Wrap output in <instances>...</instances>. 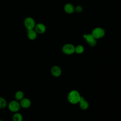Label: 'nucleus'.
Returning <instances> with one entry per match:
<instances>
[{"mask_svg":"<svg viewBox=\"0 0 121 121\" xmlns=\"http://www.w3.org/2000/svg\"><path fill=\"white\" fill-rule=\"evenodd\" d=\"M81 96L80 93L78 90L73 89L69 93L67 96V99L70 104H78Z\"/></svg>","mask_w":121,"mask_h":121,"instance_id":"obj_1","label":"nucleus"},{"mask_svg":"<svg viewBox=\"0 0 121 121\" xmlns=\"http://www.w3.org/2000/svg\"><path fill=\"white\" fill-rule=\"evenodd\" d=\"M91 34L96 40H97L102 38L104 36L105 32L102 27H96L93 29Z\"/></svg>","mask_w":121,"mask_h":121,"instance_id":"obj_2","label":"nucleus"},{"mask_svg":"<svg viewBox=\"0 0 121 121\" xmlns=\"http://www.w3.org/2000/svg\"><path fill=\"white\" fill-rule=\"evenodd\" d=\"M9 110L12 112H16L19 111L21 107L19 101L16 100H11L7 104Z\"/></svg>","mask_w":121,"mask_h":121,"instance_id":"obj_3","label":"nucleus"},{"mask_svg":"<svg viewBox=\"0 0 121 121\" xmlns=\"http://www.w3.org/2000/svg\"><path fill=\"white\" fill-rule=\"evenodd\" d=\"M24 25L27 30L34 29L36 25L35 19L31 17H26L24 21Z\"/></svg>","mask_w":121,"mask_h":121,"instance_id":"obj_4","label":"nucleus"},{"mask_svg":"<svg viewBox=\"0 0 121 121\" xmlns=\"http://www.w3.org/2000/svg\"><path fill=\"white\" fill-rule=\"evenodd\" d=\"M75 46L71 43H66L62 47V51L66 55H72L75 53Z\"/></svg>","mask_w":121,"mask_h":121,"instance_id":"obj_5","label":"nucleus"},{"mask_svg":"<svg viewBox=\"0 0 121 121\" xmlns=\"http://www.w3.org/2000/svg\"><path fill=\"white\" fill-rule=\"evenodd\" d=\"M83 37L85 40L86 42L91 47H95L97 44V40H96L91 35V34H84Z\"/></svg>","mask_w":121,"mask_h":121,"instance_id":"obj_6","label":"nucleus"},{"mask_svg":"<svg viewBox=\"0 0 121 121\" xmlns=\"http://www.w3.org/2000/svg\"><path fill=\"white\" fill-rule=\"evenodd\" d=\"M34 30L37 33V34H44L46 30V27L45 25L42 23H39L36 24Z\"/></svg>","mask_w":121,"mask_h":121,"instance_id":"obj_7","label":"nucleus"},{"mask_svg":"<svg viewBox=\"0 0 121 121\" xmlns=\"http://www.w3.org/2000/svg\"><path fill=\"white\" fill-rule=\"evenodd\" d=\"M51 73L53 77L57 78L61 75L62 70L59 66L57 65H54L52 67L51 69Z\"/></svg>","mask_w":121,"mask_h":121,"instance_id":"obj_8","label":"nucleus"},{"mask_svg":"<svg viewBox=\"0 0 121 121\" xmlns=\"http://www.w3.org/2000/svg\"><path fill=\"white\" fill-rule=\"evenodd\" d=\"M20 107L24 109H27L31 105V101L28 98L24 97L19 101Z\"/></svg>","mask_w":121,"mask_h":121,"instance_id":"obj_9","label":"nucleus"},{"mask_svg":"<svg viewBox=\"0 0 121 121\" xmlns=\"http://www.w3.org/2000/svg\"><path fill=\"white\" fill-rule=\"evenodd\" d=\"M65 12L68 14H73L75 12V7L70 3H67L65 4L63 8Z\"/></svg>","mask_w":121,"mask_h":121,"instance_id":"obj_10","label":"nucleus"},{"mask_svg":"<svg viewBox=\"0 0 121 121\" xmlns=\"http://www.w3.org/2000/svg\"><path fill=\"white\" fill-rule=\"evenodd\" d=\"M78 104L80 108L83 110L87 109L89 107V104L88 102L83 96H81Z\"/></svg>","mask_w":121,"mask_h":121,"instance_id":"obj_11","label":"nucleus"},{"mask_svg":"<svg viewBox=\"0 0 121 121\" xmlns=\"http://www.w3.org/2000/svg\"><path fill=\"white\" fill-rule=\"evenodd\" d=\"M27 36L30 40H35L37 36V34L34 29L27 30Z\"/></svg>","mask_w":121,"mask_h":121,"instance_id":"obj_12","label":"nucleus"},{"mask_svg":"<svg viewBox=\"0 0 121 121\" xmlns=\"http://www.w3.org/2000/svg\"><path fill=\"white\" fill-rule=\"evenodd\" d=\"M12 119L13 121H23V117L21 113L17 112L14 113L12 116Z\"/></svg>","mask_w":121,"mask_h":121,"instance_id":"obj_13","label":"nucleus"},{"mask_svg":"<svg viewBox=\"0 0 121 121\" xmlns=\"http://www.w3.org/2000/svg\"><path fill=\"white\" fill-rule=\"evenodd\" d=\"M24 97V93L23 91L19 90L17 91L15 94V100L19 101Z\"/></svg>","mask_w":121,"mask_h":121,"instance_id":"obj_14","label":"nucleus"},{"mask_svg":"<svg viewBox=\"0 0 121 121\" xmlns=\"http://www.w3.org/2000/svg\"><path fill=\"white\" fill-rule=\"evenodd\" d=\"M84 50H85L84 47L81 44H78L76 46H75V53L80 54L83 53V52H84Z\"/></svg>","mask_w":121,"mask_h":121,"instance_id":"obj_15","label":"nucleus"},{"mask_svg":"<svg viewBox=\"0 0 121 121\" xmlns=\"http://www.w3.org/2000/svg\"><path fill=\"white\" fill-rule=\"evenodd\" d=\"M7 102L3 97L0 96V109H3L7 106Z\"/></svg>","mask_w":121,"mask_h":121,"instance_id":"obj_16","label":"nucleus"},{"mask_svg":"<svg viewBox=\"0 0 121 121\" xmlns=\"http://www.w3.org/2000/svg\"><path fill=\"white\" fill-rule=\"evenodd\" d=\"M83 10V8L80 5H78L75 7V11L77 13H81Z\"/></svg>","mask_w":121,"mask_h":121,"instance_id":"obj_17","label":"nucleus"},{"mask_svg":"<svg viewBox=\"0 0 121 121\" xmlns=\"http://www.w3.org/2000/svg\"><path fill=\"white\" fill-rule=\"evenodd\" d=\"M0 121H3L2 120H1V119H0Z\"/></svg>","mask_w":121,"mask_h":121,"instance_id":"obj_18","label":"nucleus"}]
</instances>
